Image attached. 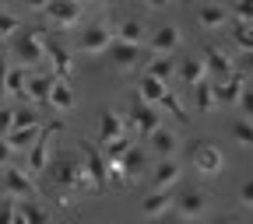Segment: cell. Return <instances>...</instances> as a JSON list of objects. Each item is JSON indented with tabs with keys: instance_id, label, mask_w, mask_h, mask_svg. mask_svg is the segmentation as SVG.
I'll list each match as a JSON object with an SVG mask.
<instances>
[{
	"instance_id": "6da1fadb",
	"label": "cell",
	"mask_w": 253,
	"mask_h": 224,
	"mask_svg": "<svg viewBox=\"0 0 253 224\" xmlns=\"http://www.w3.org/2000/svg\"><path fill=\"white\" fill-rule=\"evenodd\" d=\"M46 168H49L53 186L67 189V193L91 189V179H88V172H84V165H81V154H74V151H60L56 158H49V161H46Z\"/></svg>"
},
{
	"instance_id": "7a4b0ae2",
	"label": "cell",
	"mask_w": 253,
	"mask_h": 224,
	"mask_svg": "<svg viewBox=\"0 0 253 224\" xmlns=\"http://www.w3.org/2000/svg\"><path fill=\"white\" fill-rule=\"evenodd\" d=\"M190 165H194V172L197 175H218L221 168H225V154H221L211 140H201V144H194V151H190Z\"/></svg>"
},
{
	"instance_id": "3957f363",
	"label": "cell",
	"mask_w": 253,
	"mask_h": 224,
	"mask_svg": "<svg viewBox=\"0 0 253 224\" xmlns=\"http://www.w3.org/2000/svg\"><path fill=\"white\" fill-rule=\"evenodd\" d=\"M81 165L91 179V189H106L109 186V172H106V154L99 144H84L81 147Z\"/></svg>"
},
{
	"instance_id": "277c9868",
	"label": "cell",
	"mask_w": 253,
	"mask_h": 224,
	"mask_svg": "<svg viewBox=\"0 0 253 224\" xmlns=\"http://www.w3.org/2000/svg\"><path fill=\"white\" fill-rule=\"evenodd\" d=\"M14 56L25 63H39L42 56H46V32H39V28H32V32H21V35L14 39Z\"/></svg>"
},
{
	"instance_id": "5b68a950",
	"label": "cell",
	"mask_w": 253,
	"mask_h": 224,
	"mask_svg": "<svg viewBox=\"0 0 253 224\" xmlns=\"http://www.w3.org/2000/svg\"><path fill=\"white\" fill-rule=\"evenodd\" d=\"M221 84H211L214 91V105H239L243 95H246V74L232 70L229 77H218Z\"/></svg>"
},
{
	"instance_id": "8992f818",
	"label": "cell",
	"mask_w": 253,
	"mask_h": 224,
	"mask_svg": "<svg viewBox=\"0 0 253 224\" xmlns=\"http://www.w3.org/2000/svg\"><path fill=\"white\" fill-rule=\"evenodd\" d=\"M204 210H208V193H204V189H197V186H183L179 196H176V214L186 217V221H194V217H201Z\"/></svg>"
},
{
	"instance_id": "52a82bcc",
	"label": "cell",
	"mask_w": 253,
	"mask_h": 224,
	"mask_svg": "<svg viewBox=\"0 0 253 224\" xmlns=\"http://www.w3.org/2000/svg\"><path fill=\"white\" fill-rule=\"evenodd\" d=\"M0 189H4V196H36V182H32V175L25 168H7L4 175H0Z\"/></svg>"
},
{
	"instance_id": "ba28073f",
	"label": "cell",
	"mask_w": 253,
	"mask_h": 224,
	"mask_svg": "<svg viewBox=\"0 0 253 224\" xmlns=\"http://www.w3.org/2000/svg\"><path fill=\"white\" fill-rule=\"evenodd\" d=\"M42 11L56 21V28H74V25H81V0H49Z\"/></svg>"
},
{
	"instance_id": "9c48e42d",
	"label": "cell",
	"mask_w": 253,
	"mask_h": 224,
	"mask_svg": "<svg viewBox=\"0 0 253 224\" xmlns=\"http://www.w3.org/2000/svg\"><path fill=\"white\" fill-rule=\"evenodd\" d=\"M130 126L141 133V137H148L155 126H162V112H158L151 102H141V98H134V105H130Z\"/></svg>"
},
{
	"instance_id": "30bf717a",
	"label": "cell",
	"mask_w": 253,
	"mask_h": 224,
	"mask_svg": "<svg viewBox=\"0 0 253 224\" xmlns=\"http://www.w3.org/2000/svg\"><path fill=\"white\" fill-rule=\"evenodd\" d=\"M106 53L113 56V63H116L120 70H130V67H137V63L144 60L137 42H123V39H113V42L106 46Z\"/></svg>"
},
{
	"instance_id": "8fae6325",
	"label": "cell",
	"mask_w": 253,
	"mask_h": 224,
	"mask_svg": "<svg viewBox=\"0 0 253 224\" xmlns=\"http://www.w3.org/2000/svg\"><path fill=\"white\" fill-rule=\"evenodd\" d=\"M113 42V28L106 21H95L81 32V49L84 53H106V46Z\"/></svg>"
},
{
	"instance_id": "7c38bea8",
	"label": "cell",
	"mask_w": 253,
	"mask_h": 224,
	"mask_svg": "<svg viewBox=\"0 0 253 224\" xmlns=\"http://www.w3.org/2000/svg\"><path fill=\"white\" fill-rule=\"evenodd\" d=\"M46 56L53 60V77H60V81H67L71 77V70H74V56H71V49L63 46V42H56V39H46Z\"/></svg>"
},
{
	"instance_id": "4fadbf2b",
	"label": "cell",
	"mask_w": 253,
	"mask_h": 224,
	"mask_svg": "<svg viewBox=\"0 0 253 224\" xmlns=\"http://www.w3.org/2000/svg\"><path fill=\"white\" fill-rule=\"evenodd\" d=\"M204 70H211L214 77H229L232 70H236V63H232V56L225 53V49H218V46H204Z\"/></svg>"
},
{
	"instance_id": "5bb4252c",
	"label": "cell",
	"mask_w": 253,
	"mask_h": 224,
	"mask_svg": "<svg viewBox=\"0 0 253 224\" xmlns=\"http://www.w3.org/2000/svg\"><path fill=\"white\" fill-rule=\"evenodd\" d=\"M148 140H151V151H155L158 158H172V154H176V147H179V137L169 130L166 123H162V126H155V130L148 133Z\"/></svg>"
},
{
	"instance_id": "9a60e30c",
	"label": "cell",
	"mask_w": 253,
	"mask_h": 224,
	"mask_svg": "<svg viewBox=\"0 0 253 224\" xmlns=\"http://www.w3.org/2000/svg\"><path fill=\"white\" fill-rule=\"evenodd\" d=\"M176 182H179V165L172 158H162V161L151 168V189H169Z\"/></svg>"
},
{
	"instance_id": "2e32d148",
	"label": "cell",
	"mask_w": 253,
	"mask_h": 224,
	"mask_svg": "<svg viewBox=\"0 0 253 224\" xmlns=\"http://www.w3.org/2000/svg\"><path fill=\"white\" fill-rule=\"evenodd\" d=\"M46 161H49V144H46V137H39L36 144L25 151V172L28 175H39V172H46Z\"/></svg>"
},
{
	"instance_id": "e0dca14e",
	"label": "cell",
	"mask_w": 253,
	"mask_h": 224,
	"mask_svg": "<svg viewBox=\"0 0 253 224\" xmlns=\"http://www.w3.org/2000/svg\"><path fill=\"white\" fill-rule=\"evenodd\" d=\"M53 81H56V77H49V74L28 77V81H25V95H21V98H25V102H32V105L46 102V98H49V88H53Z\"/></svg>"
},
{
	"instance_id": "ac0fdd59",
	"label": "cell",
	"mask_w": 253,
	"mask_h": 224,
	"mask_svg": "<svg viewBox=\"0 0 253 224\" xmlns=\"http://www.w3.org/2000/svg\"><path fill=\"white\" fill-rule=\"evenodd\" d=\"M120 165H123V179H137L141 172H144V165H148V158H144V151L141 147H126L123 154H120Z\"/></svg>"
},
{
	"instance_id": "d6986e66",
	"label": "cell",
	"mask_w": 253,
	"mask_h": 224,
	"mask_svg": "<svg viewBox=\"0 0 253 224\" xmlns=\"http://www.w3.org/2000/svg\"><path fill=\"white\" fill-rule=\"evenodd\" d=\"M176 46H179V28L176 25H162V28L151 32V49L155 53H172Z\"/></svg>"
},
{
	"instance_id": "ffe728a7",
	"label": "cell",
	"mask_w": 253,
	"mask_h": 224,
	"mask_svg": "<svg viewBox=\"0 0 253 224\" xmlns=\"http://www.w3.org/2000/svg\"><path fill=\"white\" fill-rule=\"evenodd\" d=\"M4 137H7V144H11V151H28L32 144L39 140V126H11Z\"/></svg>"
},
{
	"instance_id": "44dd1931",
	"label": "cell",
	"mask_w": 253,
	"mask_h": 224,
	"mask_svg": "<svg viewBox=\"0 0 253 224\" xmlns=\"http://www.w3.org/2000/svg\"><path fill=\"white\" fill-rule=\"evenodd\" d=\"M144 74H151V77H158V81H172V74H176V63L169 60V53H158V56H148V63H144Z\"/></svg>"
},
{
	"instance_id": "7402d4cb",
	"label": "cell",
	"mask_w": 253,
	"mask_h": 224,
	"mask_svg": "<svg viewBox=\"0 0 253 224\" xmlns=\"http://www.w3.org/2000/svg\"><path fill=\"white\" fill-rule=\"evenodd\" d=\"M46 102L56 105L60 112H71V109H74V88H71L67 81H60V77H56L53 88H49V98H46Z\"/></svg>"
},
{
	"instance_id": "603a6c76",
	"label": "cell",
	"mask_w": 253,
	"mask_h": 224,
	"mask_svg": "<svg viewBox=\"0 0 253 224\" xmlns=\"http://www.w3.org/2000/svg\"><path fill=\"white\" fill-rule=\"evenodd\" d=\"M166 88H169L166 81H158V77H151V74H141V81H137V98L158 105V98H162V91H166Z\"/></svg>"
},
{
	"instance_id": "cb8c5ba5",
	"label": "cell",
	"mask_w": 253,
	"mask_h": 224,
	"mask_svg": "<svg viewBox=\"0 0 253 224\" xmlns=\"http://www.w3.org/2000/svg\"><path fill=\"white\" fill-rule=\"evenodd\" d=\"M225 18H229V11L221 7V4H214V0H208V4L197 7V21H201V28H218V25H225Z\"/></svg>"
},
{
	"instance_id": "d4e9b609",
	"label": "cell",
	"mask_w": 253,
	"mask_h": 224,
	"mask_svg": "<svg viewBox=\"0 0 253 224\" xmlns=\"http://www.w3.org/2000/svg\"><path fill=\"white\" fill-rule=\"evenodd\" d=\"M166 210H169V189H155L151 196L141 200V214L144 217H162Z\"/></svg>"
},
{
	"instance_id": "484cf974",
	"label": "cell",
	"mask_w": 253,
	"mask_h": 224,
	"mask_svg": "<svg viewBox=\"0 0 253 224\" xmlns=\"http://www.w3.org/2000/svg\"><path fill=\"white\" fill-rule=\"evenodd\" d=\"M120 133H123V119L113 109H102L99 112V140H109V137H120Z\"/></svg>"
},
{
	"instance_id": "4316f807",
	"label": "cell",
	"mask_w": 253,
	"mask_h": 224,
	"mask_svg": "<svg viewBox=\"0 0 253 224\" xmlns=\"http://www.w3.org/2000/svg\"><path fill=\"white\" fill-rule=\"evenodd\" d=\"M204 60L201 56H186L183 63H179V77H183V84H197V81H204Z\"/></svg>"
},
{
	"instance_id": "83f0119b",
	"label": "cell",
	"mask_w": 253,
	"mask_h": 224,
	"mask_svg": "<svg viewBox=\"0 0 253 224\" xmlns=\"http://www.w3.org/2000/svg\"><path fill=\"white\" fill-rule=\"evenodd\" d=\"M25 81H28V70H25V63L21 67H7V74H4V91H11V95H25Z\"/></svg>"
},
{
	"instance_id": "f1b7e54d",
	"label": "cell",
	"mask_w": 253,
	"mask_h": 224,
	"mask_svg": "<svg viewBox=\"0 0 253 224\" xmlns=\"http://www.w3.org/2000/svg\"><path fill=\"white\" fill-rule=\"evenodd\" d=\"M190 88H194L197 112H211V109H214V91H211V81H197V84H190Z\"/></svg>"
},
{
	"instance_id": "f546056e",
	"label": "cell",
	"mask_w": 253,
	"mask_h": 224,
	"mask_svg": "<svg viewBox=\"0 0 253 224\" xmlns=\"http://www.w3.org/2000/svg\"><path fill=\"white\" fill-rule=\"evenodd\" d=\"M158 105H162L172 119L186 123V109H183V102H179V95H176V91H169V88H166V91H162V98H158Z\"/></svg>"
},
{
	"instance_id": "4dcf8cb0",
	"label": "cell",
	"mask_w": 253,
	"mask_h": 224,
	"mask_svg": "<svg viewBox=\"0 0 253 224\" xmlns=\"http://www.w3.org/2000/svg\"><path fill=\"white\" fill-rule=\"evenodd\" d=\"M116 39H123V42H137V46H141V42H144V25L134 21V18L123 21V25L116 28Z\"/></svg>"
},
{
	"instance_id": "1f68e13d",
	"label": "cell",
	"mask_w": 253,
	"mask_h": 224,
	"mask_svg": "<svg viewBox=\"0 0 253 224\" xmlns=\"http://www.w3.org/2000/svg\"><path fill=\"white\" fill-rule=\"evenodd\" d=\"M232 42H236L243 53H250V49H253V32H250V21H236V25H232Z\"/></svg>"
},
{
	"instance_id": "d6a6232c",
	"label": "cell",
	"mask_w": 253,
	"mask_h": 224,
	"mask_svg": "<svg viewBox=\"0 0 253 224\" xmlns=\"http://www.w3.org/2000/svg\"><path fill=\"white\" fill-rule=\"evenodd\" d=\"M39 112H36V105H21V109H14V126H39Z\"/></svg>"
},
{
	"instance_id": "836d02e7",
	"label": "cell",
	"mask_w": 253,
	"mask_h": 224,
	"mask_svg": "<svg viewBox=\"0 0 253 224\" xmlns=\"http://www.w3.org/2000/svg\"><path fill=\"white\" fill-rule=\"evenodd\" d=\"M232 137L239 140V147H250V144H253V130H250V119H246V116L232 123Z\"/></svg>"
},
{
	"instance_id": "e575fe53",
	"label": "cell",
	"mask_w": 253,
	"mask_h": 224,
	"mask_svg": "<svg viewBox=\"0 0 253 224\" xmlns=\"http://www.w3.org/2000/svg\"><path fill=\"white\" fill-rule=\"evenodd\" d=\"M14 28H18V18H14L11 11H0V39L14 35Z\"/></svg>"
},
{
	"instance_id": "d590c367",
	"label": "cell",
	"mask_w": 253,
	"mask_h": 224,
	"mask_svg": "<svg viewBox=\"0 0 253 224\" xmlns=\"http://www.w3.org/2000/svg\"><path fill=\"white\" fill-rule=\"evenodd\" d=\"M0 224H14V196L0 200Z\"/></svg>"
},
{
	"instance_id": "8d00e7d4",
	"label": "cell",
	"mask_w": 253,
	"mask_h": 224,
	"mask_svg": "<svg viewBox=\"0 0 253 224\" xmlns=\"http://www.w3.org/2000/svg\"><path fill=\"white\" fill-rule=\"evenodd\" d=\"M250 14H253V0H236L232 18H236V21H250Z\"/></svg>"
},
{
	"instance_id": "74e56055",
	"label": "cell",
	"mask_w": 253,
	"mask_h": 224,
	"mask_svg": "<svg viewBox=\"0 0 253 224\" xmlns=\"http://www.w3.org/2000/svg\"><path fill=\"white\" fill-rule=\"evenodd\" d=\"M14 126V109H0V137Z\"/></svg>"
},
{
	"instance_id": "f35d334b",
	"label": "cell",
	"mask_w": 253,
	"mask_h": 224,
	"mask_svg": "<svg viewBox=\"0 0 253 224\" xmlns=\"http://www.w3.org/2000/svg\"><path fill=\"white\" fill-rule=\"evenodd\" d=\"M239 203H243V207H250V203H253V186H250V182H243V186H239Z\"/></svg>"
},
{
	"instance_id": "ab89813d",
	"label": "cell",
	"mask_w": 253,
	"mask_h": 224,
	"mask_svg": "<svg viewBox=\"0 0 253 224\" xmlns=\"http://www.w3.org/2000/svg\"><path fill=\"white\" fill-rule=\"evenodd\" d=\"M7 158H11V144H7V137H0V168L7 165Z\"/></svg>"
},
{
	"instance_id": "60d3db41",
	"label": "cell",
	"mask_w": 253,
	"mask_h": 224,
	"mask_svg": "<svg viewBox=\"0 0 253 224\" xmlns=\"http://www.w3.org/2000/svg\"><path fill=\"white\" fill-rule=\"evenodd\" d=\"M21 4H25L28 11H42V7L49 4V0H21Z\"/></svg>"
},
{
	"instance_id": "b9f144b4",
	"label": "cell",
	"mask_w": 253,
	"mask_h": 224,
	"mask_svg": "<svg viewBox=\"0 0 253 224\" xmlns=\"http://www.w3.org/2000/svg\"><path fill=\"white\" fill-rule=\"evenodd\" d=\"M4 74H7V60H4V53H0V95H4Z\"/></svg>"
},
{
	"instance_id": "7bdbcfd3",
	"label": "cell",
	"mask_w": 253,
	"mask_h": 224,
	"mask_svg": "<svg viewBox=\"0 0 253 224\" xmlns=\"http://www.w3.org/2000/svg\"><path fill=\"white\" fill-rule=\"evenodd\" d=\"M144 4H148V7H166L169 0H144Z\"/></svg>"
}]
</instances>
